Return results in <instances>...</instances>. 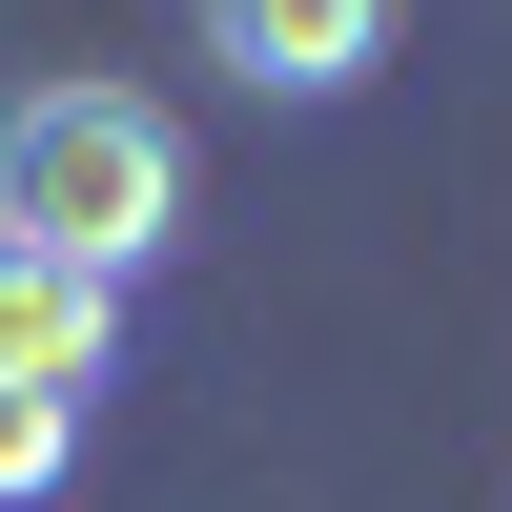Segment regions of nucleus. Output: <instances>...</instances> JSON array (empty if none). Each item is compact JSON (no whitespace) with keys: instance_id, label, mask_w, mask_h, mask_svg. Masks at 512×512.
I'll use <instances>...</instances> for the list:
<instances>
[{"instance_id":"f257e3e1","label":"nucleus","mask_w":512,"mask_h":512,"mask_svg":"<svg viewBox=\"0 0 512 512\" xmlns=\"http://www.w3.org/2000/svg\"><path fill=\"white\" fill-rule=\"evenodd\" d=\"M0 246L144 287L164 246H185V123H164L144 82H21V103H0Z\"/></svg>"},{"instance_id":"f03ea898","label":"nucleus","mask_w":512,"mask_h":512,"mask_svg":"<svg viewBox=\"0 0 512 512\" xmlns=\"http://www.w3.org/2000/svg\"><path fill=\"white\" fill-rule=\"evenodd\" d=\"M185 21H205V62L246 103H369L390 41H410V0H185Z\"/></svg>"},{"instance_id":"7ed1b4c3","label":"nucleus","mask_w":512,"mask_h":512,"mask_svg":"<svg viewBox=\"0 0 512 512\" xmlns=\"http://www.w3.org/2000/svg\"><path fill=\"white\" fill-rule=\"evenodd\" d=\"M0 390L103 410V390H123V287H103V267H41V246H0Z\"/></svg>"},{"instance_id":"20e7f679","label":"nucleus","mask_w":512,"mask_h":512,"mask_svg":"<svg viewBox=\"0 0 512 512\" xmlns=\"http://www.w3.org/2000/svg\"><path fill=\"white\" fill-rule=\"evenodd\" d=\"M62 472H82V410L62 390H0V512H41Z\"/></svg>"}]
</instances>
